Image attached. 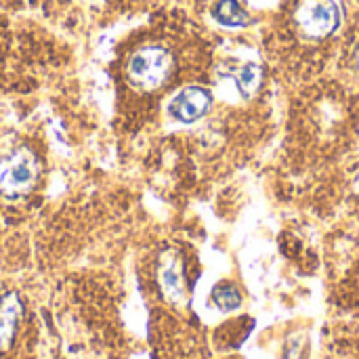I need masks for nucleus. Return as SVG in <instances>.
Instances as JSON below:
<instances>
[{"mask_svg":"<svg viewBox=\"0 0 359 359\" xmlns=\"http://www.w3.org/2000/svg\"><path fill=\"white\" fill-rule=\"evenodd\" d=\"M351 65H353V69L359 74V42L358 46L353 48V55H351Z\"/></svg>","mask_w":359,"mask_h":359,"instance_id":"10","label":"nucleus"},{"mask_svg":"<svg viewBox=\"0 0 359 359\" xmlns=\"http://www.w3.org/2000/svg\"><path fill=\"white\" fill-rule=\"evenodd\" d=\"M297 29L311 40L332 36L341 25V8L337 0H301L294 8Z\"/></svg>","mask_w":359,"mask_h":359,"instance_id":"2","label":"nucleus"},{"mask_svg":"<svg viewBox=\"0 0 359 359\" xmlns=\"http://www.w3.org/2000/svg\"><path fill=\"white\" fill-rule=\"evenodd\" d=\"M212 297H215V303L225 311H231V309L240 307V303H242V297L233 286H219Z\"/></svg>","mask_w":359,"mask_h":359,"instance_id":"8","label":"nucleus"},{"mask_svg":"<svg viewBox=\"0 0 359 359\" xmlns=\"http://www.w3.org/2000/svg\"><path fill=\"white\" fill-rule=\"evenodd\" d=\"M210 107V93L202 86L183 88L170 103V116L179 122H196Z\"/></svg>","mask_w":359,"mask_h":359,"instance_id":"4","label":"nucleus"},{"mask_svg":"<svg viewBox=\"0 0 359 359\" xmlns=\"http://www.w3.org/2000/svg\"><path fill=\"white\" fill-rule=\"evenodd\" d=\"M355 187H358V191H359V179H358V185H355Z\"/></svg>","mask_w":359,"mask_h":359,"instance_id":"11","label":"nucleus"},{"mask_svg":"<svg viewBox=\"0 0 359 359\" xmlns=\"http://www.w3.org/2000/svg\"><path fill=\"white\" fill-rule=\"evenodd\" d=\"M215 17L219 23L223 25H231V27H238V25H244L246 23V11L236 2V0H221L215 8Z\"/></svg>","mask_w":359,"mask_h":359,"instance_id":"6","label":"nucleus"},{"mask_svg":"<svg viewBox=\"0 0 359 359\" xmlns=\"http://www.w3.org/2000/svg\"><path fill=\"white\" fill-rule=\"evenodd\" d=\"M172 69V57L162 46H143L130 55L126 63V78L135 88L154 90L166 82Z\"/></svg>","mask_w":359,"mask_h":359,"instance_id":"1","label":"nucleus"},{"mask_svg":"<svg viewBox=\"0 0 359 359\" xmlns=\"http://www.w3.org/2000/svg\"><path fill=\"white\" fill-rule=\"evenodd\" d=\"M236 82H238L240 93H244V95L248 97V95H252V93L257 90V86H259V82H261V69H259L255 63H248V65H244V67L236 74Z\"/></svg>","mask_w":359,"mask_h":359,"instance_id":"7","label":"nucleus"},{"mask_svg":"<svg viewBox=\"0 0 359 359\" xmlns=\"http://www.w3.org/2000/svg\"><path fill=\"white\" fill-rule=\"evenodd\" d=\"M21 316V305L15 294H6L0 299V351L6 349L15 337V328Z\"/></svg>","mask_w":359,"mask_h":359,"instance_id":"5","label":"nucleus"},{"mask_svg":"<svg viewBox=\"0 0 359 359\" xmlns=\"http://www.w3.org/2000/svg\"><path fill=\"white\" fill-rule=\"evenodd\" d=\"M162 288H164V292L168 294V297H179L181 294V276H179V271L175 269V265H168V267H164V271H162Z\"/></svg>","mask_w":359,"mask_h":359,"instance_id":"9","label":"nucleus"},{"mask_svg":"<svg viewBox=\"0 0 359 359\" xmlns=\"http://www.w3.org/2000/svg\"><path fill=\"white\" fill-rule=\"evenodd\" d=\"M36 158L27 149H17L15 154L0 160V194L17 198L32 189L36 181Z\"/></svg>","mask_w":359,"mask_h":359,"instance_id":"3","label":"nucleus"}]
</instances>
